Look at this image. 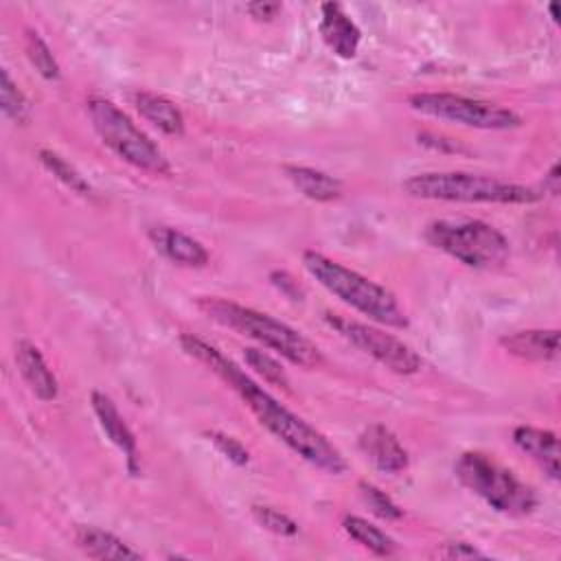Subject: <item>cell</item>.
I'll list each match as a JSON object with an SVG mask.
<instances>
[{
  "label": "cell",
  "mask_w": 561,
  "mask_h": 561,
  "mask_svg": "<svg viewBox=\"0 0 561 561\" xmlns=\"http://www.w3.org/2000/svg\"><path fill=\"white\" fill-rule=\"evenodd\" d=\"M77 546L92 559H140L142 554L129 548L116 535L96 528V526H79L75 533Z\"/></svg>",
  "instance_id": "d6986e66"
},
{
  "label": "cell",
  "mask_w": 561,
  "mask_h": 561,
  "mask_svg": "<svg viewBox=\"0 0 561 561\" xmlns=\"http://www.w3.org/2000/svg\"><path fill=\"white\" fill-rule=\"evenodd\" d=\"M15 366L37 399L53 401L57 397V379L33 342L20 340L15 344Z\"/></svg>",
  "instance_id": "5bb4252c"
},
{
  "label": "cell",
  "mask_w": 561,
  "mask_h": 561,
  "mask_svg": "<svg viewBox=\"0 0 561 561\" xmlns=\"http://www.w3.org/2000/svg\"><path fill=\"white\" fill-rule=\"evenodd\" d=\"M283 4L280 2H250L245 11L256 18V20H274L280 13Z\"/></svg>",
  "instance_id": "f1b7e54d"
},
{
  "label": "cell",
  "mask_w": 561,
  "mask_h": 561,
  "mask_svg": "<svg viewBox=\"0 0 561 561\" xmlns=\"http://www.w3.org/2000/svg\"><path fill=\"white\" fill-rule=\"evenodd\" d=\"M0 77H2V81H0V107H2V114L7 118H11L13 123H26L31 105H28L24 92L9 77L7 70H2Z\"/></svg>",
  "instance_id": "603a6c76"
},
{
  "label": "cell",
  "mask_w": 561,
  "mask_h": 561,
  "mask_svg": "<svg viewBox=\"0 0 561 561\" xmlns=\"http://www.w3.org/2000/svg\"><path fill=\"white\" fill-rule=\"evenodd\" d=\"M134 105L138 110V114L149 121L151 125H156L160 131L169 134V136H182L184 134V116L180 112V107L169 101L162 94L156 92H136L134 94Z\"/></svg>",
  "instance_id": "e0dca14e"
},
{
  "label": "cell",
  "mask_w": 561,
  "mask_h": 561,
  "mask_svg": "<svg viewBox=\"0 0 561 561\" xmlns=\"http://www.w3.org/2000/svg\"><path fill=\"white\" fill-rule=\"evenodd\" d=\"M362 454L375 465V469L383 471V473H401L403 469H408V451L405 447L399 443V438L381 423H373L368 425L357 440Z\"/></svg>",
  "instance_id": "30bf717a"
},
{
  "label": "cell",
  "mask_w": 561,
  "mask_h": 561,
  "mask_svg": "<svg viewBox=\"0 0 561 561\" xmlns=\"http://www.w3.org/2000/svg\"><path fill=\"white\" fill-rule=\"evenodd\" d=\"M24 46H26V55H28L31 64L44 79H48V81L59 79V64H57L50 46L44 42V37L37 31H26Z\"/></svg>",
  "instance_id": "7402d4cb"
},
{
  "label": "cell",
  "mask_w": 561,
  "mask_h": 561,
  "mask_svg": "<svg viewBox=\"0 0 561 561\" xmlns=\"http://www.w3.org/2000/svg\"><path fill=\"white\" fill-rule=\"evenodd\" d=\"M359 493H362V500L366 502V506L381 519L386 522H394V519H401L403 517V511L392 502L390 495H386L379 486L370 484V482H359Z\"/></svg>",
  "instance_id": "d4e9b609"
},
{
  "label": "cell",
  "mask_w": 561,
  "mask_h": 561,
  "mask_svg": "<svg viewBox=\"0 0 561 561\" xmlns=\"http://www.w3.org/2000/svg\"><path fill=\"white\" fill-rule=\"evenodd\" d=\"M403 191L421 199L484 204H533L541 197V193L533 186L462 171L419 173L403 182Z\"/></svg>",
  "instance_id": "277c9868"
},
{
  "label": "cell",
  "mask_w": 561,
  "mask_h": 561,
  "mask_svg": "<svg viewBox=\"0 0 561 561\" xmlns=\"http://www.w3.org/2000/svg\"><path fill=\"white\" fill-rule=\"evenodd\" d=\"M272 283L278 287V289H283L287 296H291V298H300V287L294 283V278H289V274H285V272H272Z\"/></svg>",
  "instance_id": "f546056e"
},
{
  "label": "cell",
  "mask_w": 561,
  "mask_h": 561,
  "mask_svg": "<svg viewBox=\"0 0 561 561\" xmlns=\"http://www.w3.org/2000/svg\"><path fill=\"white\" fill-rule=\"evenodd\" d=\"M302 265L329 294H333L355 311L386 327H408L405 311L399 307L394 294L381 287L379 283L357 274L355 270L344 267L342 263L331 261L329 256L316 250L302 252Z\"/></svg>",
  "instance_id": "3957f363"
},
{
  "label": "cell",
  "mask_w": 561,
  "mask_h": 561,
  "mask_svg": "<svg viewBox=\"0 0 561 561\" xmlns=\"http://www.w3.org/2000/svg\"><path fill=\"white\" fill-rule=\"evenodd\" d=\"M513 443L530 456L552 480H559V438L550 430L519 425L513 430Z\"/></svg>",
  "instance_id": "9a60e30c"
},
{
  "label": "cell",
  "mask_w": 561,
  "mask_h": 561,
  "mask_svg": "<svg viewBox=\"0 0 561 561\" xmlns=\"http://www.w3.org/2000/svg\"><path fill=\"white\" fill-rule=\"evenodd\" d=\"M283 173L298 193L313 202H333L342 195V182L324 171L302 164H285Z\"/></svg>",
  "instance_id": "ac0fdd59"
},
{
  "label": "cell",
  "mask_w": 561,
  "mask_h": 561,
  "mask_svg": "<svg viewBox=\"0 0 561 561\" xmlns=\"http://www.w3.org/2000/svg\"><path fill=\"white\" fill-rule=\"evenodd\" d=\"M456 478L482 497L491 508L508 515H526L537 506V493L517 480L513 471L480 451H465L454 465Z\"/></svg>",
  "instance_id": "52a82bcc"
},
{
  "label": "cell",
  "mask_w": 561,
  "mask_h": 561,
  "mask_svg": "<svg viewBox=\"0 0 561 561\" xmlns=\"http://www.w3.org/2000/svg\"><path fill=\"white\" fill-rule=\"evenodd\" d=\"M243 357H245V364L250 368H254V373H259L267 383L285 386V388L289 386L285 368L272 355H267L265 351H261V348H245Z\"/></svg>",
  "instance_id": "cb8c5ba5"
},
{
  "label": "cell",
  "mask_w": 561,
  "mask_h": 561,
  "mask_svg": "<svg viewBox=\"0 0 561 561\" xmlns=\"http://www.w3.org/2000/svg\"><path fill=\"white\" fill-rule=\"evenodd\" d=\"M92 410L99 419L101 430L105 432V436L123 451L125 460H127V469L131 476H136L140 471L138 465V447H136V436L129 430V425L125 423V419L121 416L116 403L101 390H92Z\"/></svg>",
  "instance_id": "8fae6325"
},
{
  "label": "cell",
  "mask_w": 561,
  "mask_h": 561,
  "mask_svg": "<svg viewBox=\"0 0 561 561\" xmlns=\"http://www.w3.org/2000/svg\"><path fill=\"white\" fill-rule=\"evenodd\" d=\"M324 320L344 340H348L353 346H357L359 351H364L366 355L377 359L388 370H392L397 375L419 373V368L423 364L421 355L412 346L401 342L399 337H394L377 327H370V324H364L357 320H348L342 316H333V313H327Z\"/></svg>",
  "instance_id": "9c48e42d"
},
{
  "label": "cell",
  "mask_w": 561,
  "mask_h": 561,
  "mask_svg": "<svg viewBox=\"0 0 561 561\" xmlns=\"http://www.w3.org/2000/svg\"><path fill=\"white\" fill-rule=\"evenodd\" d=\"M180 344L191 357L199 359L215 375H219L243 399V403L252 410L259 423L267 432H272L280 443H285L294 454H298L305 462L331 476H340L348 469V462L342 456V451L322 432H318L305 419L287 410L280 401H276L263 386L248 377L245 370H241L232 359L221 355L215 346L188 333L180 337Z\"/></svg>",
  "instance_id": "6da1fadb"
},
{
  "label": "cell",
  "mask_w": 561,
  "mask_h": 561,
  "mask_svg": "<svg viewBox=\"0 0 561 561\" xmlns=\"http://www.w3.org/2000/svg\"><path fill=\"white\" fill-rule=\"evenodd\" d=\"M548 11H550L552 20H559V13H557V4H548Z\"/></svg>",
  "instance_id": "1f68e13d"
},
{
  "label": "cell",
  "mask_w": 561,
  "mask_h": 561,
  "mask_svg": "<svg viewBox=\"0 0 561 561\" xmlns=\"http://www.w3.org/2000/svg\"><path fill=\"white\" fill-rule=\"evenodd\" d=\"M153 248L171 263L184 267H204L208 263V250L191 234L171 226H151L147 230Z\"/></svg>",
  "instance_id": "7c38bea8"
},
{
  "label": "cell",
  "mask_w": 561,
  "mask_h": 561,
  "mask_svg": "<svg viewBox=\"0 0 561 561\" xmlns=\"http://www.w3.org/2000/svg\"><path fill=\"white\" fill-rule=\"evenodd\" d=\"M320 35L327 46L342 59L355 57L362 39L357 24L344 13L337 2H324L320 7Z\"/></svg>",
  "instance_id": "4fadbf2b"
},
{
  "label": "cell",
  "mask_w": 561,
  "mask_h": 561,
  "mask_svg": "<svg viewBox=\"0 0 561 561\" xmlns=\"http://www.w3.org/2000/svg\"><path fill=\"white\" fill-rule=\"evenodd\" d=\"M252 517L256 519L259 526H263L265 530H270V533H274V535L294 537V535L298 533V524H296L289 515H285V513L272 508V506L254 504V506H252Z\"/></svg>",
  "instance_id": "484cf974"
},
{
  "label": "cell",
  "mask_w": 561,
  "mask_h": 561,
  "mask_svg": "<svg viewBox=\"0 0 561 561\" xmlns=\"http://www.w3.org/2000/svg\"><path fill=\"white\" fill-rule=\"evenodd\" d=\"M440 554L447 557V559H473V557H484L478 548H473L471 543H465V541L447 543Z\"/></svg>",
  "instance_id": "83f0119b"
},
{
  "label": "cell",
  "mask_w": 561,
  "mask_h": 561,
  "mask_svg": "<svg viewBox=\"0 0 561 561\" xmlns=\"http://www.w3.org/2000/svg\"><path fill=\"white\" fill-rule=\"evenodd\" d=\"M37 156H39V162L44 164V169L48 173H53V178H57L64 186H68L70 191H75L79 195H90L92 193L90 182L68 160H64L57 151L39 149Z\"/></svg>",
  "instance_id": "44dd1931"
},
{
  "label": "cell",
  "mask_w": 561,
  "mask_h": 561,
  "mask_svg": "<svg viewBox=\"0 0 561 561\" xmlns=\"http://www.w3.org/2000/svg\"><path fill=\"white\" fill-rule=\"evenodd\" d=\"M197 307L210 320L256 340L259 344L280 353L285 359H289L296 366L318 368L324 364L322 351L309 337H305L294 327L272 318L270 313L256 311L252 307H243L226 298H208V296L199 298Z\"/></svg>",
  "instance_id": "7a4b0ae2"
},
{
  "label": "cell",
  "mask_w": 561,
  "mask_h": 561,
  "mask_svg": "<svg viewBox=\"0 0 561 561\" xmlns=\"http://www.w3.org/2000/svg\"><path fill=\"white\" fill-rule=\"evenodd\" d=\"M425 239L436 250L473 270L500 267L508 259L506 237L480 219H438L425 228Z\"/></svg>",
  "instance_id": "5b68a950"
},
{
  "label": "cell",
  "mask_w": 561,
  "mask_h": 561,
  "mask_svg": "<svg viewBox=\"0 0 561 561\" xmlns=\"http://www.w3.org/2000/svg\"><path fill=\"white\" fill-rule=\"evenodd\" d=\"M502 348L515 357L528 362H552L559 357V331L557 329H528L515 331L500 340Z\"/></svg>",
  "instance_id": "2e32d148"
},
{
  "label": "cell",
  "mask_w": 561,
  "mask_h": 561,
  "mask_svg": "<svg viewBox=\"0 0 561 561\" xmlns=\"http://www.w3.org/2000/svg\"><path fill=\"white\" fill-rule=\"evenodd\" d=\"M208 438L232 465L243 467V465L250 462V451L237 438H232V436H228L224 432H208Z\"/></svg>",
  "instance_id": "4316f807"
},
{
  "label": "cell",
  "mask_w": 561,
  "mask_h": 561,
  "mask_svg": "<svg viewBox=\"0 0 561 561\" xmlns=\"http://www.w3.org/2000/svg\"><path fill=\"white\" fill-rule=\"evenodd\" d=\"M342 526L351 539H355L357 543H362L377 557H390L397 552V541L388 533H383L379 526L370 524L364 517L346 515L342 519Z\"/></svg>",
  "instance_id": "ffe728a7"
},
{
  "label": "cell",
  "mask_w": 561,
  "mask_h": 561,
  "mask_svg": "<svg viewBox=\"0 0 561 561\" xmlns=\"http://www.w3.org/2000/svg\"><path fill=\"white\" fill-rule=\"evenodd\" d=\"M88 114L101 140L118 158L147 173L167 175L171 171L164 151L145 131H140L116 103L103 96H92L88 99Z\"/></svg>",
  "instance_id": "8992f818"
},
{
  "label": "cell",
  "mask_w": 561,
  "mask_h": 561,
  "mask_svg": "<svg viewBox=\"0 0 561 561\" xmlns=\"http://www.w3.org/2000/svg\"><path fill=\"white\" fill-rule=\"evenodd\" d=\"M559 164H552V169L543 175V184H541V191L543 193H550V195H557L559 193Z\"/></svg>",
  "instance_id": "4dcf8cb0"
},
{
  "label": "cell",
  "mask_w": 561,
  "mask_h": 561,
  "mask_svg": "<svg viewBox=\"0 0 561 561\" xmlns=\"http://www.w3.org/2000/svg\"><path fill=\"white\" fill-rule=\"evenodd\" d=\"M408 105L425 116L476 129H513L522 125V116L508 107L451 92H416L408 99Z\"/></svg>",
  "instance_id": "ba28073f"
}]
</instances>
